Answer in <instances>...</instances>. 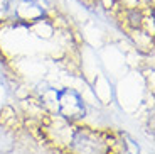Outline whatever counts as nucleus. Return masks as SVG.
Segmentation results:
<instances>
[{
    "label": "nucleus",
    "instance_id": "obj_1",
    "mask_svg": "<svg viewBox=\"0 0 155 154\" xmlns=\"http://www.w3.org/2000/svg\"><path fill=\"white\" fill-rule=\"evenodd\" d=\"M58 110L68 120H79L86 114L83 98L71 88H64L58 93Z\"/></svg>",
    "mask_w": 155,
    "mask_h": 154
},
{
    "label": "nucleus",
    "instance_id": "obj_2",
    "mask_svg": "<svg viewBox=\"0 0 155 154\" xmlns=\"http://www.w3.org/2000/svg\"><path fill=\"white\" fill-rule=\"evenodd\" d=\"M14 17L24 24L37 22L46 14V0H15Z\"/></svg>",
    "mask_w": 155,
    "mask_h": 154
}]
</instances>
